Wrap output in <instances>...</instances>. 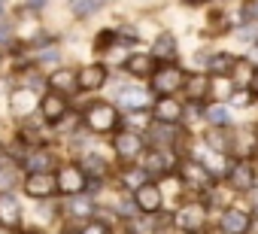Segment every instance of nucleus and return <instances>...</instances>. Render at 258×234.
Instances as JSON below:
<instances>
[{
  "mask_svg": "<svg viewBox=\"0 0 258 234\" xmlns=\"http://www.w3.org/2000/svg\"><path fill=\"white\" fill-rule=\"evenodd\" d=\"M182 82H185V76H182V70L176 67V64H164V67H158V73L152 76V85H155V91L158 94H173L176 88H182Z\"/></svg>",
  "mask_w": 258,
  "mask_h": 234,
  "instance_id": "nucleus-1",
  "label": "nucleus"
},
{
  "mask_svg": "<svg viewBox=\"0 0 258 234\" xmlns=\"http://www.w3.org/2000/svg\"><path fill=\"white\" fill-rule=\"evenodd\" d=\"M176 222H179L182 231L201 234V231L207 228V207H201V204H185V207L176 213Z\"/></svg>",
  "mask_w": 258,
  "mask_h": 234,
  "instance_id": "nucleus-2",
  "label": "nucleus"
},
{
  "mask_svg": "<svg viewBox=\"0 0 258 234\" xmlns=\"http://www.w3.org/2000/svg\"><path fill=\"white\" fill-rule=\"evenodd\" d=\"M85 122H88L91 131L103 134V131H109V128L118 122V115H115V109H112L109 103H94V106L85 112Z\"/></svg>",
  "mask_w": 258,
  "mask_h": 234,
  "instance_id": "nucleus-3",
  "label": "nucleus"
},
{
  "mask_svg": "<svg viewBox=\"0 0 258 234\" xmlns=\"http://www.w3.org/2000/svg\"><path fill=\"white\" fill-rule=\"evenodd\" d=\"M85 183H88V177L82 173L79 164H64L61 173H58V189L67 192V195H79L85 189Z\"/></svg>",
  "mask_w": 258,
  "mask_h": 234,
  "instance_id": "nucleus-4",
  "label": "nucleus"
},
{
  "mask_svg": "<svg viewBox=\"0 0 258 234\" xmlns=\"http://www.w3.org/2000/svg\"><path fill=\"white\" fill-rule=\"evenodd\" d=\"M55 189H58V177H49V173H31L25 183V192L31 198H49L55 195Z\"/></svg>",
  "mask_w": 258,
  "mask_h": 234,
  "instance_id": "nucleus-5",
  "label": "nucleus"
},
{
  "mask_svg": "<svg viewBox=\"0 0 258 234\" xmlns=\"http://www.w3.org/2000/svg\"><path fill=\"white\" fill-rule=\"evenodd\" d=\"M134 204H137V210H143V213H158V210H161V192H158V186H152V183L140 186V189L134 192Z\"/></svg>",
  "mask_w": 258,
  "mask_h": 234,
  "instance_id": "nucleus-6",
  "label": "nucleus"
},
{
  "mask_svg": "<svg viewBox=\"0 0 258 234\" xmlns=\"http://www.w3.org/2000/svg\"><path fill=\"white\" fill-rule=\"evenodd\" d=\"M103 82H106V67L103 64H85L79 70V88L97 91V88H103Z\"/></svg>",
  "mask_w": 258,
  "mask_h": 234,
  "instance_id": "nucleus-7",
  "label": "nucleus"
},
{
  "mask_svg": "<svg viewBox=\"0 0 258 234\" xmlns=\"http://www.w3.org/2000/svg\"><path fill=\"white\" fill-rule=\"evenodd\" d=\"M228 177H231V186H234V189H240V192L255 186V167H252L249 161H237V164L231 167V173H228Z\"/></svg>",
  "mask_w": 258,
  "mask_h": 234,
  "instance_id": "nucleus-8",
  "label": "nucleus"
},
{
  "mask_svg": "<svg viewBox=\"0 0 258 234\" xmlns=\"http://www.w3.org/2000/svg\"><path fill=\"white\" fill-rule=\"evenodd\" d=\"M40 109H43V115L49 122H58L61 115L67 112V103H64V97L58 94V91H52V94H46L43 100H40Z\"/></svg>",
  "mask_w": 258,
  "mask_h": 234,
  "instance_id": "nucleus-9",
  "label": "nucleus"
},
{
  "mask_svg": "<svg viewBox=\"0 0 258 234\" xmlns=\"http://www.w3.org/2000/svg\"><path fill=\"white\" fill-rule=\"evenodd\" d=\"M49 85L52 88H58V91H79V73L76 70H55L52 76H49Z\"/></svg>",
  "mask_w": 258,
  "mask_h": 234,
  "instance_id": "nucleus-10",
  "label": "nucleus"
},
{
  "mask_svg": "<svg viewBox=\"0 0 258 234\" xmlns=\"http://www.w3.org/2000/svg\"><path fill=\"white\" fill-rule=\"evenodd\" d=\"M179 112H182V106H179L173 97H161V100H158V106H155L158 122H164V125H173V122L179 119Z\"/></svg>",
  "mask_w": 258,
  "mask_h": 234,
  "instance_id": "nucleus-11",
  "label": "nucleus"
},
{
  "mask_svg": "<svg viewBox=\"0 0 258 234\" xmlns=\"http://www.w3.org/2000/svg\"><path fill=\"white\" fill-rule=\"evenodd\" d=\"M182 177L191 183V186H201V189H210V173H207V167H201L198 161H185L182 164Z\"/></svg>",
  "mask_w": 258,
  "mask_h": 234,
  "instance_id": "nucleus-12",
  "label": "nucleus"
},
{
  "mask_svg": "<svg viewBox=\"0 0 258 234\" xmlns=\"http://www.w3.org/2000/svg\"><path fill=\"white\" fill-rule=\"evenodd\" d=\"M222 228H225L228 234H243V231L249 228V216H246L243 210H228V213L222 216Z\"/></svg>",
  "mask_w": 258,
  "mask_h": 234,
  "instance_id": "nucleus-13",
  "label": "nucleus"
},
{
  "mask_svg": "<svg viewBox=\"0 0 258 234\" xmlns=\"http://www.w3.org/2000/svg\"><path fill=\"white\" fill-rule=\"evenodd\" d=\"M140 146H143V140H140L137 134H118V137H115V152H118L121 158H134V155L140 152Z\"/></svg>",
  "mask_w": 258,
  "mask_h": 234,
  "instance_id": "nucleus-14",
  "label": "nucleus"
},
{
  "mask_svg": "<svg viewBox=\"0 0 258 234\" xmlns=\"http://www.w3.org/2000/svg\"><path fill=\"white\" fill-rule=\"evenodd\" d=\"M124 67L131 70L134 76H155V73H152V58H149V55H131V58L124 61Z\"/></svg>",
  "mask_w": 258,
  "mask_h": 234,
  "instance_id": "nucleus-15",
  "label": "nucleus"
},
{
  "mask_svg": "<svg viewBox=\"0 0 258 234\" xmlns=\"http://www.w3.org/2000/svg\"><path fill=\"white\" fill-rule=\"evenodd\" d=\"M152 55H155V58H164V61H170V58L176 55V40H173V34H161V37L155 40V49H152Z\"/></svg>",
  "mask_w": 258,
  "mask_h": 234,
  "instance_id": "nucleus-16",
  "label": "nucleus"
},
{
  "mask_svg": "<svg viewBox=\"0 0 258 234\" xmlns=\"http://www.w3.org/2000/svg\"><path fill=\"white\" fill-rule=\"evenodd\" d=\"M85 164H82V173L85 177H94V180H100V177H106V161L100 158V155H88V158H82Z\"/></svg>",
  "mask_w": 258,
  "mask_h": 234,
  "instance_id": "nucleus-17",
  "label": "nucleus"
},
{
  "mask_svg": "<svg viewBox=\"0 0 258 234\" xmlns=\"http://www.w3.org/2000/svg\"><path fill=\"white\" fill-rule=\"evenodd\" d=\"M0 219H4V222H19V204L10 195L0 198Z\"/></svg>",
  "mask_w": 258,
  "mask_h": 234,
  "instance_id": "nucleus-18",
  "label": "nucleus"
},
{
  "mask_svg": "<svg viewBox=\"0 0 258 234\" xmlns=\"http://www.w3.org/2000/svg\"><path fill=\"white\" fill-rule=\"evenodd\" d=\"M234 64H237V61H234L228 52H222V55H216V58H213V73H219V76H228V73L234 70Z\"/></svg>",
  "mask_w": 258,
  "mask_h": 234,
  "instance_id": "nucleus-19",
  "label": "nucleus"
},
{
  "mask_svg": "<svg viewBox=\"0 0 258 234\" xmlns=\"http://www.w3.org/2000/svg\"><path fill=\"white\" fill-rule=\"evenodd\" d=\"M207 119H210L213 125H228V122H231V112H228V106L216 103V106H210V109H207Z\"/></svg>",
  "mask_w": 258,
  "mask_h": 234,
  "instance_id": "nucleus-20",
  "label": "nucleus"
},
{
  "mask_svg": "<svg viewBox=\"0 0 258 234\" xmlns=\"http://www.w3.org/2000/svg\"><path fill=\"white\" fill-rule=\"evenodd\" d=\"M185 85H188V97H191V100H198V97L207 91V76H201V73H198V76H188V79H185Z\"/></svg>",
  "mask_w": 258,
  "mask_h": 234,
  "instance_id": "nucleus-21",
  "label": "nucleus"
},
{
  "mask_svg": "<svg viewBox=\"0 0 258 234\" xmlns=\"http://www.w3.org/2000/svg\"><path fill=\"white\" fill-rule=\"evenodd\" d=\"M70 213H76V216H88V213H91V201H82V198H76V201L70 204Z\"/></svg>",
  "mask_w": 258,
  "mask_h": 234,
  "instance_id": "nucleus-22",
  "label": "nucleus"
},
{
  "mask_svg": "<svg viewBox=\"0 0 258 234\" xmlns=\"http://www.w3.org/2000/svg\"><path fill=\"white\" fill-rule=\"evenodd\" d=\"M10 183H13V164L0 161V189H7Z\"/></svg>",
  "mask_w": 258,
  "mask_h": 234,
  "instance_id": "nucleus-23",
  "label": "nucleus"
},
{
  "mask_svg": "<svg viewBox=\"0 0 258 234\" xmlns=\"http://www.w3.org/2000/svg\"><path fill=\"white\" fill-rule=\"evenodd\" d=\"M97 10H103V4H73L76 16H88V13H97Z\"/></svg>",
  "mask_w": 258,
  "mask_h": 234,
  "instance_id": "nucleus-24",
  "label": "nucleus"
},
{
  "mask_svg": "<svg viewBox=\"0 0 258 234\" xmlns=\"http://www.w3.org/2000/svg\"><path fill=\"white\" fill-rule=\"evenodd\" d=\"M124 183H137V189H140V186H146V173L143 170H127L124 173Z\"/></svg>",
  "mask_w": 258,
  "mask_h": 234,
  "instance_id": "nucleus-25",
  "label": "nucleus"
},
{
  "mask_svg": "<svg viewBox=\"0 0 258 234\" xmlns=\"http://www.w3.org/2000/svg\"><path fill=\"white\" fill-rule=\"evenodd\" d=\"M121 100L124 103H143V94L140 91H121Z\"/></svg>",
  "mask_w": 258,
  "mask_h": 234,
  "instance_id": "nucleus-26",
  "label": "nucleus"
},
{
  "mask_svg": "<svg viewBox=\"0 0 258 234\" xmlns=\"http://www.w3.org/2000/svg\"><path fill=\"white\" fill-rule=\"evenodd\" d=\"M82 234H106V225H103V222H91Z\"/></svg>",
  "mask_w": 258,
  "mask_h": 234,
  "instance_id": "nucleus-27",
  "label": "nucleus"
},
{
  "mask_svg": "<svg viewBox=\"0 0 258 234\" xmlns=\"http://www.w3.org/2000/svg\"><path fill=\"white\" fill-rule=\"evenodd\" d=\"M246 19H258V4H246Z\"/></svg>",
  "mask_w": 258,
  "mask_h": 234,
  "instance_id": "nucleus-28",
  "label": "nucleus"
},
{
  "mask_svg": "<svg viewBox=\"0 0 258 234\" xmlns=\"http://www.w3.org/2000/svg\"><path fill=\"white\" fill-rule=\"evenodd\" d=\"M249 91H252V94H258V70L252 73V82H249Z\"/></svg>",
  "mask_w": 258,
  "mask_h": 234,
  "instance_id": "nucleus-29",
  "label": "nucleus"
},
{
  "mask_svg": "<svg viewBox=\"0 0 258 234\" xmlns=\"http://www.w3.org/2000/svg\"><path fill=\"white\" fill-rule=\"evenodd\" d=\"M249 231H252V234H258V219H255V222H249Z\"/></svg>",
  "mask_w": 258,
  "mask_h": 234,
  "instance_id": "nucleus-30",
  "label": "nucleus"
},
{
  "mask_svg": "<svg viewBox=\"0 0 258 234\" xmlns=\"http://www.w3.org/2000/svg\"><path fill=\"white\" fill-rule=\"evenodd\" d=\"M4 37H7V28H4V25H0V40H4Z\"/></svg>",
  "mask_w": 258,
  "mask_h": 234,
  "instance_id": "nucleus-31",
  "label": "nucleus"
},
{
  "mask_svg": "<svg viewBox=\"0 0 258 234\" xmlns=\"http://www.w3.org/2000/svg\"><path fill=\"white\" fill-rule=\"evenodd\" d=\"M255 207H258V195H255Z\"/></svg>",
  "mask_w": 258,
  "mask_h": 234,
  "instance_id": "nucleus-32",
  "label": "nucleus"
},
{
  "mask_svg": "<svg viewBox=\"0 0 258 234\" xmlns=\"http://www.w3.org/2000/svg\"><path fill=\"white\" fill-rule=\"evenodd\" d=\"M0 13H4V7H0Z\"/></svg>",
  "mask_w": 258,
  "mask_h": 234,
  "instance_id": "nucleus-33",
  "label": "nucleus"
},
{
  "mask_svg": "<svg viewBox=\"0 0 258 234\" xmlns=\"http://www.w3.org/2000/svg\"><path fill=\"white\" fill-rule=\"evenodd\" d=\"M28 234H34V231H28Z\"/></svg>",
  "mask_w": 258,
  "mask_h": 234,
  "instance_id": "nucleus-34",
  "label": "nucleus"
}]
</instances>
